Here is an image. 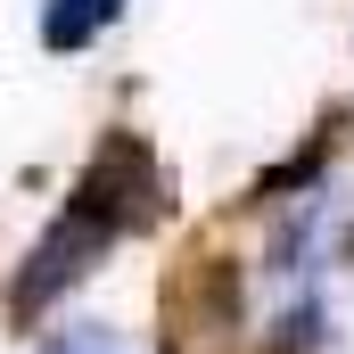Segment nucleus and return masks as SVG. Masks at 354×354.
<instances>
[{
  "label": "nucleus",
  "instance_id": "f257e3e1",
  "mask_svg": "<svg viewBox=\"0 0 354 354\" xmlns=\"http://www.w3.org/2000/svg\"><path fill=\"white\" fill-rule=\"evenodd\" d=\"M115 239H124V223H115V214H99L91 198L66 189V214L33 239V256H25V272H17V288H8V313H17V322H33V313H41L58 288H75V280H83Z\"/></svg>",
  "mask_w": 354,
  "mask_h": 354
},
{
  "label": "nucleus",
  "instance_id": "f03ea898",
  "mask_svg": "<svg viewBox=\"0 0 354 354\" xmlns=\"http://www.w3.org/2000/svg\"><path fill=\"white\" fill-rule=\"evenodd\" d=\"M239 346V272L231 256H181L165 280V354H231Z\"/></svg>",
  "mask_w": 354,
  "mask_h": 354
},
{
  "label": "nucleus",
  "instance_id": "7ed1b4c3",
  "mask_svg": "<svg viewBox=\"0 0 354 354\" xmlns=\"http://www.w3.org/2000/svg\"><path fill=\"white\" fill-rule=\"evenodd\" d=\"M115 8H124V0H50V8H41V41H50V50H91V41L115 25Z\"/></svg>",
  "mask_w": 354,
  "mask_h": 354
}]
</instances>
